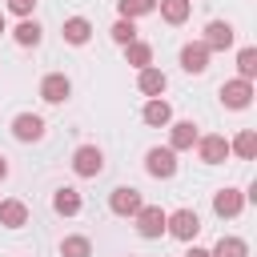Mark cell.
Here are the masks:
<instances>
[{
  "instance_id": "6da1fadb",
  "label": "cell",
  "mask_w": 257,
  "mask_h": 257,
  "mask_svg": "<svg viewBox=\"0 0 257 257\" xmlns=\"http://www.w3.org/2000/svg\"><path fill=\"white\" fill-rule=\"evenodd\" d=\"M72 173H76V177H100V173H104V153H100L96 145H80V149L72 153Z\"/></svg>"
},
{
  "instance_id": "7a4b0ae2",
  "label": "cell",
  "mask_w": 257,
  "mask_h": 257,
  "mask_svg": "<svg viewBox=\"0 0 257 257\" xmlns=\"http://www.w3.org/2000/svg\"><path fill=\"white\" fill-rule=\"evenodd\" d=\"M165 233H173L177 241H193V237L201 233V217H197L193 209H177V213H169Z\"/></svg>"
},
{
  "instance_id": "3957f363",
  "label": "cell",
  "mask_w": 257,
  "mask_h": 257,
  "mask_svg": "<svg viewBox=\"0 0 257 257\" xmlns=\"http://www.w3.org/2000/svg\"><path fill=\"white\" fill-rule=\"evenodd\" d=\"M221 104L225 108H249L253 104V80H241V76L225 80L221 84Z\"/></svg>"
},
{
  "instance_id": "277c9868",
  "label": "cell",
  "mask_w": 257,
  "mask_h": 257,
  "mask_svg": "<svg viewBox=\"0 0 257 257\" xmlns=\"http://www.w3.org/2000/svg\"><path fill=\"white\" fill-rule=\"evenodd\" d=\"M141 189H133V185H120V189H112L108 193V209L116 213V217H137L141 213Z\"/></svg>"
},
{
  "instance_id": "5b68a950",
  "label": "cell",
  "mask_w": 257,
  "mask_h": 257,
  "mask_svg": "<svg viewBox=\"0 0 257 257\" xmlns=\"http://www.w3.org/2000/svg\"><path fill=\"white\" fill-rule=\"evenodd\" d=\"M133 221H137V233L153 241V237H161V233H165V221H169V213H165L161 205H141V213H137Z\"/></svg>"
},
{
  "instance_id": "8992f818",
  "label": "cell",
  "mask_w": 257,
  "mask_h": 257,
  "mask_svg": "<svg viewBox=\"0 0 257 257\" xmlns=\"http://www.w3.org/2000/svg\"><path fill=\"white\" fill-rule=\"evenodd\" d=\"M233 24L229 20H209L205 24V36H201V44L209 48V52H225V48H233Z\"/></svg>"
},
{
  "instance_id": "52a82bcc",
  "label": "cell",
  "mask_w": 257,
  "mask_h": 257,
  "mask_svg": "<svg viewBox=\"0 0 257 257\" xmlns=\"http://www.w3.org/2000/svg\"><path fill=\"white\" fill-rule=\"evenodd\" d=\"M197 157H201L205 165H225V157H229V141H225L221 133L197 137Z\"/></svg>"
},
{
  "instance_id": "ba28073f",
  "label": "cell",
  "mask_w": 257,
  "mask_h": 257,
  "mask_svg": "<svg viewBox=\"0 0 257 257\" xmlns=\"http://www.w3.org/2000/svg\"><path fill=\"white\" fill-rule=\"evenodd\" d=\"M145 169H149V177H157V181H169V177L177 173V153H173V149H149V157H145Z\"/></svg>"
},
{
  "instance_id": "9c48e42d",
  "label": "cell",
  "mask_w": 257,
  "mask_h": 257,
  "mask_svg": "<svg viewBox=\"0 0 257 257\" xmlns=\"http://www.w3.org/2000/svg\"><path fill=\"white\" fill-rule=\"evenodd\" d=\"M68 92H72V80H68L64 72H48V76L40 80V96H44L48 104H64Z\"/></svg>"
},
{
  "instance_id": "30bf717a",
  "label": "cell",
  "mask_w": 257,
  "mask_h": 257,
  "mask_svg": "<svg viewBox=\"0 0 257 257\" xmlns=\"http://www.w3.org/2000/svg\"><path fill=\"white\" fill-rule=\"evenodd\" d=\"M197 137H201V133H197V124H193V120H173V124H169V149H173V153L193 149V145H197Z\"/></svg>"
},
{
  "instance_id": "8fae6325",
  "label": "cell",
  "mask_w": 257,
  "mask_h": 257,
  "mask_svg": "<svg viewBox=\"0 0 257 257\" xmlns=\"http://www.w3.org/2000/svg\"><path fill=\"white\" fill-rule=\"evenodd\" d=\"M245 209V193L241 189H217L213 193V213L217 217H237Z\"/></svg>"
},
{
  "instance_id": "7c38bea8",
  "label": "cell",
  "mask_w": 257,
  "mask_h": 257,
  "mask_svg": "<svg viewBox=\"0 0 257 257\" xmlns=\"http://www.w3.org/2000/svg\"><path fill=\"white\" fill-rule=\"evenodd\" d=\"M12 137L24 141V145H28V141H40V137H44V120H40L36 112H20V116L12 120Z\"/></svg>"
},
{
  "instance_id": "4fadbf2b",
  "label": "cell",
  "mask_w": 257,
  "mask_h": 257,
  "mask_svg": "<svg viewBox=\"0 0 257 257\" xmlns=\"http://www.w3.org/2000/svg\"><path fill=\"white\" fill-rule=\"evenodd\" d=\"M141 116H145V124H153V128H169V124H173V104L161 100V96H153V100L141 108Z\"/></svg>"
},
{
  "instance_id": "5bb4252c",
  "label": "cell",
  "mask_w": 257,
  "mask_h": 257,
  "mask_svg": "<svg viewBox=\"0 0 257 257\" xmlns=\"http://www.w3.org/2000/svg\"><path fill=\"white\" fill-rule=\"evenodd\" d=\"M181 68L193 72V76L205 72V68H209V48H205L201 40H197V44H185V48H181Z\"/></svg>"
},
{
  "instance_id": "9a60e30c",
  "label": "cell",
  "mask_w": 257,
  "mask_h": 257,
  "mask_svg": "<svg viewBox=\"0 0 257 257\" xmlns=\"http://www.w3.org/2000/svg\"><path fill=\"white\" fill-rule=\"evenodd\" d=\"M137 88H141V92L153 100V96H161V92L169 88V76H165L161 68H153V64H149V68H141V76H137Z\"/></svg>"
},
{
  "instance_id": "2e32d148",
  "label": "cell",
  "mask_w": 257,
  "mask_h": 257,
  "mask_svg": "<svg viewBox=\"0 0 257 257\" xmlns=\"http://www.w3.org/2000/svg\"><path fill=\"white\" fill-rule=\"evenodd\" d=\"M24 221H28V205H24V201H16V197L0 201V225H4V229H20Z\"/></svg>"
},
{
  "instance_id": "e0dca14e",
  "label": "cell",
  "mask_w": 257,
  "mask_h": 257,
  "mask_svg": "<svg viewBox=\"0 0 257 257\" xmlns=\"http://www.w3.org/2000/svg\"><path fill=\"white\" fill-rule=\"evenodd\" d=\"M40 36H44V28H40L32 16H28V20H20V24L12 28V40H16L20 48H36V44H40Z\"/></svg>"
},
{
  "instance_id": "ac0fdd59",
  "label": "cell",
  "mask_w": 257,
  "mask_h": 257,
  "mask_svg": "<svg viewBox=\"0 0 257 257\" xmlns=\"http://www.w3.org/2000/svg\"><path fill=\"white\" fill-rule=\"evenodd\" d=\"M80 205H84V201H80V193H76V189H68V185H64V189H56V197H52V209H56L60 217H76V213H80Z\"/></svg>"
},
{
  "instance_id": "d6986e66",
  "label": "cell",
  "mask_w": 257,
  "mask_h": 257,
  "mask_svg": "<svg viewBox=\"0 0 257 257\" xmlns=\"http://www.w3.org/2000/svg\"><path fill=\"white\" fill-rule=\"evenodd\" d=\"M157 8L165 16V24H185L193 12V0H157Z\"/></svg>"
},
{
  "instance_id": "ffe728a7",
  "label": "cell",
  "mask_w": 257,
  "mask_h": 257,
  "mask_svg": "<svg viewBox=\"0 0 257 257\" xmlns=\"http://www.w3.org/2000/svg\"><path fill=\"white\" fill-rule=\"evenodd\" d=\"M60 32H64V40H68V44H88V36H92V24H88L84 16H68Z\"/></svg>"
},
{
  "instance_id": "44dd1931",
  "label": "cell",
  "mask_w": 257,
  "mask_h": 257,
  "mask_svg": "<svg viewBox=\"0 0 257 257\" xmlns=\"http://www.w3.org/2000/svg\"><path fill=\"white\" fill-rule=\"evenodd\" d=\"M229 153H237L241 161H253V157H257V133H253V128H241V133L229 141Z\"/></svg>"
},
{
  "instance_id": "7402d4cb",
  "label": "cell",
  "mask_w": 257,
  "mask_h": 257,
  "mask_svg": "<svg viewBox=\"0 0 257 257\" xmlns=\"http://www.w3.org/2000/svg\"><path fill=\"white\" fill-rule=\"evenodd\" d=\"M209 257H249V245H245L241 237H221V241L209 249Z\"/></svg>"
},
{
  "instance_id": "603a6c76",
  "label": "cell",
  "mask_w": 257,
  "mask_h": 257,
  "mask_svg": "<svg viewBox=\"0 0 257 257\" xmlns=\"http://www.w3.org/2000/svg\"><path fill=\"white\" fill-rule=\"evenodd\" d=\"M116 12H120V20H137V16L157 12V0H116Z\"/></svg>"
},
{
  "instance_id": "cb8c5ba5",
  "label": "cell",
  "mask_w": 257,
  "mask_h": 257,
  "mask_svg": "<svg viewBox=\"0 0 257 257\" xmlns=\"http://www.w3.org/2000/svg\"><path fill=\"white\" fill-rule=\"evenodd\" d=\"M124 60L141 72V68H149V64H153V48H149V44H141V40H133V44H124Z\"/></svg>"
},
{
  "instance_id": "d4e9b609",
  "label": "cell",
  "mask_w": 257,
  "mask_h": 257,
  "mask_svg": "<svg viewBox=\"0 0 257 257\" xmlns=\"http://www.w3.org/2000/svg\"><path fill=\"white\" fill-rule=\"evenodd\" d=\"M237 76H241V80H253V76H257V48H253V44L237 52Z\"/></svg>"
},
{
  "instance_id": "484cf974",
  "label": "cell",
  "mask_w": 257,
  "mask_h": 257,
  "mask_svg": "<svg viewBox=\"0 0 257 257\" xmlns=\"http://www.w3.org/2000/svg\"><path fill=\"white\" fill-rule=\"evenodd\" d=\"M60 257H92V241L88 237H64L60 241Z\"/></svg>"
},
{
  "instance_id": "4316f807",
  "label": "cell",
  "mask_w": 257,
  "mask_h": 257,
  "mask_svg": "<svg viewBox=\"0 0 257 257\" xmlns=\"http://www.w3.org/2000/svg\"><path fill=\"white\" fill-rule=\"evenodd\" d=\"M112 40H116L120 48L133 44V40H137V24H133V20H116V24H112Z\"/></svg>"
},
{
  "instance_id": "83f0119b",
  "label": "cell",
  "mask_w": 257,
  "mask_h": 257,
  "mask_svg": "<svg viewBox=\"0 0 257 257\" xmlns=\"http://www.w3.org/2000/svg\"><path fill=\"white\" fill-rule=\"evenodd\" d=\"M32 8H36V0H8V12H16L20 20H28V16H32Z\"/></svg>"
},
{
  "instance_id": "f1b7e54d",
  "label": "cell",
  "mask_w": 257,
  "mask_h": 257,
  "mask_svg": "<svg viewBox=\"0 0 257 257\" xmlns=\"http://www.w3.org/2000/svg\"><path fill=\"white\" fill-rule=\"evenodd\" d=\"M185 257H209V249H201V245H189V253Z\"/></svg>"
},
{
  "instance_id": "f546056e",
  "label": "cell",
  "mask_w": 257,
  "mask_h": 257,
  "mask_svg": "<svg viewBox=\"0 0 257 257\" xmlns=\"http://www.w3.org/2000/svg\"><path fill=\"white\" fill-rule=\"evenodd\" d=\"M8 177V157H0V181Z\"/></svg>"
},
{
  "instance_id": "4dcf8cb0",
  "label": "cell",
  "mask_w": 257,
  "mask_h": 257,
  "mask_svg": "<svg viewBox=\"0 0 257 257\" xmlns=\"http://www.w3.org/2000/svg\"><path fill=\"white\" fill-rule=\"evenodd\" d=\"M0 32H8V28H4V12H0Z\"/></svg>"
}]
</instances>
